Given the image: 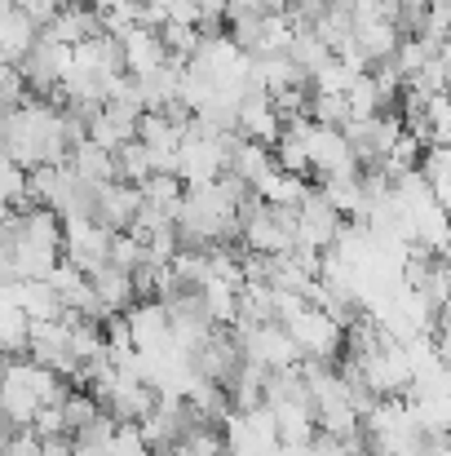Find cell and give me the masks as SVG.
I'll return each instance as SVG.
<instances>
[{"label": "cell", "instance_id": "28", "mask_svg": "<svg viewBox=\"0 0 451 456\" xmlns=\"http://www.w3.org/2000/svg\"><path fill=\"white\" fill-rule=\"evenodd\" d=\"M111 262L125 266V271H142L150 257H147V240H138L133 231H116L111 240Z\"/></svg>", "mask_w": 451, "mask_h": 456}, {"label": "cell", "instance_id": "31", "mask_svg": "<svg viewBox=\"0 0 451 456\" xmlns=\"http://www.w3.org/2000/svg\"><path fill=\"white\" fill-rule=\"evenodd\" d=\"M31 430H36L40 439H58V435H71V421H67V408H62V403H44V408L36 412V421H31Z\"/></svg>", "mask_w": 451, "mask_h": 456}, {"label": "cell", "instance_id": "33", "mask_svg": "<svg viewBox=\"0 0 451 456\" xmlns=\"http://www.w3.org/2000/svg\"><path fill=\"white\" fill-rule=\"evenodd\" d=\"M327 4H341V9H354V0H327Z\"/></svg>", "mask_w": 451, "mask_h": 456}, {"label": "cell", "instance_id": "13", "mask_svg": "<svg viewBox=\"0 0 451 456\" xmlns=\"http://www.w3.org/2000/svg\"><path fill=\"white\" fill-rule=\"evenodd\" d=\"M354 40L363 45V53H367L372 62H385V58L399 53V45H403V27H399V18L354 22Z\"/></svg>", "mask_w": 451, "mask_h": 456}, {"label": "cell", "instance_id": "24", "mask_svg": "<svg viewBox=\"0 0 451 456\" xmlns=\"http://www.w3.org/2000/svg\"><path fill=\"white\" fill-rule=\"evenodd\" d=\"M314 31L332 45V49H341L350 36H354V9H341V4H327L323 9V18L314 22Z\"/></svg>", "mask_w": 451, "mask_h": 456}, {"label": "cell", "instance_id": "34", "mask_svg": "<svg viewBox=\"0 0 451 456\" xmlns=\"http://www.w3.org/2000/svg\"><path fill=\"white\" fill-rule=\"evenodd\" d=\"M443 275H447V293H451V262H443Z\"/></svg>", "mask_w": 451, "mask_h": 456}, {"label": "cell", "instance_id": "32", "mask_svg": "<svg viewBox=\"0 0 451 456\" xmlns=\"http://www.w3.org/2000/svg\"><path fill=\"white\" fill-rule=\"evenodd\" d=\"M62 4H67V0H18V9H27V13L40 22V31H44V27L62 13Z\"/></svg>", "mask_w": 451, "mask_h": 456}, {"label": "cell", "instance_id": "7", "mask_svg": "<svg viewBox=\"0 0 451 456\" xmlns=\"http://www.w3.org/2000/svg\"><path fill=\"white\" fill-rule=\"evenodd\" d=\"M0 302L22 305L31 319H58V314H67L62 293H58L49 280H4V289H0Z\"/></svg>", "mask_w": 451, "mask_h": 456}, {"label": "cell", "instance_id": "17", "mask_svg": "<svg viewBox=\"0 0 451 456\" xmlns=\"http://www.w3.org/2000/svg\"><path fill=\"white\" fill-rule=\"evenodd\" d=\"M138 138L147 142L150 151H181V142H186V129H181V125H177L168 111H142Z\"/></svg>", "mask_w": 451, "mask_h": 456}, {"label": "cell", "instance_id": "22", "mask_svg": "<svg viewBox=\"0 0 451 456\" xmlns=\"http://www.w3.org/2000/svg\"><path fill=\"white\" fill-rule=\"evenodd\" d=\"M40 408H44V403H40V399H36L27 386H18V381H4V426H9V430H22V426H31Z\"/></svg>", "mask_w": 451, "mask_h": 456}, {"label": "cell", "instance_id": "3", "mask_svg": "<svg viewBox=\"0 0 451 456\" xmlns=\"http://www.w3.org/2000/svg\"><path fill=\"white\" fill-rule=\"evenodd\" d=\"M341 222H345V217L332 208V200L323 195V186H314L297 208V244L301 248L327 253V248L336 244V235H341Z\"/></svg>", "mask_w": 451, "mask_h": 456}, {"label": "cell", "instance_id": "12", "mask_svg": "<svg viewBox=\"0 0 451 456\" xmlns=\"http://www.w3.org/2000/svg\"><path fill=\"white\" fill-rule=\"evenodd\" d=\"M318 186H323V195L332 200V208L341 217H358V222L372 217V195L363 186V173H354V177H323Z\"/></svg>", "mask_w": 451, "mask_h": 456}, {"label": "cell", "instance_id": "5", "mask_svg": "<svg viewBox=\"0 0 451 456\" xmlns=\"http://www.w3.org/2000/svg\"><path fill=\"white\" fill-rule=\"evenodd\" d=\"M142 204H147L142 186H133V182H125V177L98 186V222L111 226V231H129V226L138 222Z\"/></svg>", "mask_w": 451, "mask_h": 456}, {"label": "cell", "instance_id": "30", "mask_svg": "<svg viewBox=\"0 0 451 456\" xmlns=\"http://www.w3.org/2000/svg\"><path fill=\"white\" fill-rule=\"evenodd\" d=\"M27 89H31V80L22 76V67H18V62H0V98H4V111L31 102Z\"/></svg>", "mask_w": 451, "mask_h": 456}, {"label": "cell", "instance_id": "19", "mask_svg": "<svg viewBox=\"0 0 451 456\" xmlns=\"http://www.w3.org/2000/svg\"><path fill=\"white\" fill-rule=\"evenodd\" d=\"M186 177L181 173H150L147 182H142V195H147L150 204H159V208H168L173 217H181V208H186Z\"/></svg>", "mask_w": 451, "mask_h": 456}, {"label": "cell", "instance_id": "21", "mask_svg": "<svg viewBox=\"0 0 451 456\" xmlns=\"http://www.w3.org/2000/svg\"><path fill=\"white\" fill-rule=\"evenodd\" d=\"M297 18L293 13H266L262 18V36H257V49L253 53H288L293 49V40H297Z\"/></svg>", "mask_w": 451, "mask_h": 456}, {"label": "cell", "instance_id": "25", "mask_svg": "<svg viewBox=\"0 0 451 456\" xmlns=\"http://www.w3.org/2000/svg\"><path fill=\"white\" fill-rule=\"evenodd\" d=\"M275 164L288 168V173H305V177H310V173H314V164H310V142L288 129V134L279 138V147H275Z\"/></svg>", "mask_w": 451, "mask_h": 456}, {"label": "cell", "instance_id": "10", "mask_svg": "<svg viewBox=\"0 0 451 456\" xmlns=\"http://www.w3.org/2000/svg\"><path fill=\"white\" fill-rule=\"evenodd\" d=\"M190 359H195V368H199L204 377H213V381H230V377L239 372V363H244V346H239L235 337L213 332Z\"/></svg>", "mask_w": 451, "mask_h": 456}, {"label": "cell", "instance_id": "6", "mask_svg": "<svg viewBox=\"0 0 451 456\" xmlns=\"http://www.w3.org/2000/svg\"><path fill=\"white\" fill-rule=\"evenodd\" d=\"M36 45H40V22L27 9H18V0H0V58L22 62Z\"/></svg>", "mask_w": 451, "mask_h": 456}, {"label": "cell", "instance_id": "29", "mask_svg": "<svg viewBox=\"0 0 451 456\" xmlns=\"http://www.w3.org/2000/svg\"><path fill=\"white\" fill-rule=\"evenodd\" d=\"M310 116H314L318 125L345 129V125H350V98H345V94H314V102H310Z\"/></svg>", "mask_w": 451, "mask_h": 456}, {"label": "cell", "instance_id": "15", "mask_svg": "<svg viewBox=\"0 0 451 456\" xmlns=\"http://www.w3.org/2000/svg\"><path fill=\"white\" fill-rule=\"evenodd\" d=\"M71 168H76L85 182H93V186H102V182H116V177H120V159H116V151L98 147L93 138H89V142H80V147L71 151Z\"/></svg>", "mask_w": 451, "mask_h": 456}, {"label": "cell", "instance_id": "11", "mask_svg": "<svg viewBox=\"0 0 451 456\" xmlns=\"http://www.w3.org/2000/svg\"><path fill=\"white\" fill-rule=\"evenodd\" d=\"M253 191H257L266 204L301 208V200H305L314 186H310V177H305V173H288V168H279V164H275L266 177H257V182H253Z\"/></svg>", "mask_w": 451, "mask_h": 456}, {"label": "cell", "instance_id": "35", "mask_svg": "<svg viewBox=\"0 0 451 456\" xmlns=\"http://www.w3.org/2000/svg\"><path fill=\"white\" fill-rule=\"evenodd\" d=\"M443 4H451V0H443Z\"/></svg>", "mask_w": 451, "mask_h": 456}, {"label": "cell", "instance_id": "26", "mask_svg": "<svg viewBox=\"0 0 451 456\" xmlns=\"http://www.w3.org/2000/svg\"><path fill=\"white\" fill-rule=\"evenodd\" d=\"M358 76H363V71H354V67H345L341 58H332L327 67L314 71L310 85H314V94H350V85H354Z\"/></svg>", "mask_w": 451, "mask_h": 456}, {"label": "cell", "instance_id": "14", "mask_svg": "<svg viewBox=\"0 0 451 456\" xmlns=\"http://www.w3.org/2000/svg\"><path fill=\"white\" fill-rule=\"evenodd\" d=\"M89 280H93L98 297L107 302V310H111V314H116V310H129V305L138 302L133 271H125V266H116V262H107V266H102V271H93Z\"/></svg>", "mask_w": 451, "mask_h": 456}, {"label": "cell", "instance_id": "27", "mask_svg": "<svg viewBox=\"0 0 451 456\" xmlns=\"http://www.w3.org/2000/svg\"><path fill=\"white\" fill-rule=\"evenodd\" d=\"M62 408H67V421H71V435H76V430H85V426H93V421L102 417V399H98L93 390H71Z\"/></svg>", "mask_w": 451, "mask_h": 456}, {"label": "cell", "instance_id": "18", "mask_svg": "<svg viewBox=\"0 0 451 456\" xmlns=\"http://www.w3.org/2000/svg\"><path fill=\"white\" fill-rule=\"evenodd\" d=\"M288 53H293V62H297L310 80H314V71H318V67H327V62L336 58V49H332L314 27H297V40H293V49H288Z\"/></svg>", "mask_w": 451, "mask_h": 456}, {"label": "cell", "instance_id": "2", "mask_svg": "<svg viewBox=\"0 0 451 456\" xmlns=\"http://www.w3.org/2000/svg\"><path fill=\"white\" fill-rule=\"evenodd\" d=\"M310 142V164L323 177H354L363 173V159L354 151V142L345 138V129H332V125H314V134L305 138Z\"/></svg>", "mask_w": 451, "mask_h": 456}, {"label": "cell", "instance_id": "1", "mask_svg": "<svg viewBox=\"0 0 451 456\" xmlns=\"http://www.w3.org/2000/svg\"><path fill=\"white\" fill-rule=\"evenodd\" d=\"M288 328H293V337H297V346H301V354H305V359L332 363V359L345 350V328H341L323 305H305Z\"/></svg>", "mask_w": 451, "mask_h": 456}, {"label": "cell", "instance_id": "20", "mask_svg": "<svg viewBox=\"0 0 451 456\" xmlns=\"http://www.w3.org/2000/svg\"><path fill=\"white\" fill-rule=\"evenodd\" d=\"M0 341L4 354H31V314L13 302H0Z\"/></svg>", "mask_w": 451, "mask_h": 456}, {"label": "cell", "instance_id": "9", "mask_svg": "<svg viewBox=\"0 0 451 456\" xmlns=\"http://www.w3.org/2000/svg\"><path fill=\"white\" fill-rule=\"evenodd\" d=\"M107 408L120 417V421H147L150 412L159 408V386L147 377H120V386L111 390Z\"/></svg>", "mask_w": 451, "mask_h": 456}, {"label": "cell", "instance_id": "4", "mask_svg": "<svg viewBox=\"0 0 451 456\" xmlns=\"http://www.w3.org/2000/svg\"><path fill=\"white\" fill-rule=\"evenodd\" d=\"M239 134L244 138H253V142H266V147H279V138L288 134V120H284V111L275 107V98L266 94V89H248V98H244V107H239Z\"/></svg>", "mask_w": 451, "mask_h": 456}, {"label": "cell", "instance_id": "16", "mask_svg": "<svg viewBox=\"0 0 451 456\" xmlns=\"http://www.w3.org/2000/svg\"><path fill=\"white\" fill-rule=\"evenodd\" d=\"M204 305H208V319H213L217 328H235V323L244 319L239 284H230V280H221V275H213V280L204 284Z\"/></svg>", "mask_w": 451, "mask_h": 456}, {"label": "cell", "instance_id": "8", "mask_svg": "<svg viewBox=\"0 0 451 456\" xmlns=\"http://www.w3.org/2000/svg\"><path fill=\"white\" fill-rule=\"evenodd\" d=\"M120 45H125V67H129V76H150V71H159L164 62H173V53H168V45H164V31L159 27H133L129 36H120Z\"/></svg>", "mask_w": 451, "mask_h": 456}, {"label": "cell", "instance_id": "23", "mask_svg": "<svg viewBox=\"0 0 451 456\" xmlns=\"http://www.w3.org/2000/svg\"><path fill=\"white\" fill-rule=\"evenodd\" d=\"M116 159H120V177L125 182H133V186H142L150 173H155V159H150V147L142 142V138H133V142H125L120 151H116Z\"/></svg>", "mask_w": 451, "mask_h": 456}]
</instances>
